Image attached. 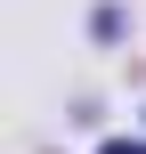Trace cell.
I'll list each match as a JSON object with an SVG mask.
<instances>
[{
    "mask_svg": "<svg viewBox=\"0 0 146 154\" xmlns=\"http://www.w3.org/2000/svg\"><path fill=\"white\" fill-rule=\"evenodd\" d=\"M106 154H146V146H106Z\"/></svg>",
    "mask_w": 146,
    "mask_h": 154,
    "instance_id": "cell-1",
    "label": "cell"
}]
</instances>
